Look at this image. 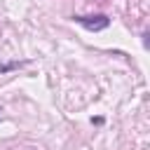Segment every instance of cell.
<instances>
[{"mask_svg":"<svg viewBox=\"0 0 150 150\" xmlns=\"http://www.w3.org/2000/svg\"><path fill=\"white\" fill-rule=\"evenodd\" d=\"M16 66H19V63H7V66H0V70L5 73V70H12V68H16Z\"/></svg>","mask_w":150,"mask_h":150,"instance_id":"2","label":"cell"},{"mask_svg":"<svg viewBox=\"0 0 150 150\" xmlns=\"http://www.w3.org/2000/svg\"><path fill=\"white\" fill-rule=\"evenodd\" d=\"M75 19V23H80L82 28H87V30H103V28H108L110 26V19L105 16V14H91V16H84V14H77V16H73Z\"/></svg>","mask_w":150,"mask_h":150,"instance_id":"1","label":"cell"}]
</instances>
